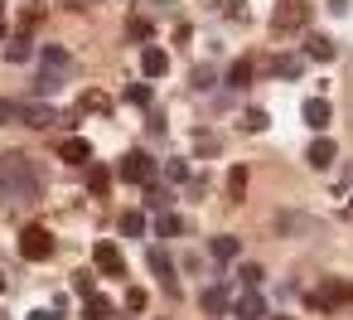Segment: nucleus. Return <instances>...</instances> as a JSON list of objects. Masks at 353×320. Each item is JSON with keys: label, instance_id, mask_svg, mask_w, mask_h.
<instances>
[{"label": "nucleus", "instance_id": "f257e3e1", "mask_svg": "<svg viewBox=\"0 0 353 320\" xmlns=\"http://www.w3.org/2000/svg\"><path fill=\"white\" fill-rule=\"evenodd\" d=\"M0 189L15 194V199L39 194V170H34V160L25 151H6V156H0Z\"/></svg>", "mask_w": 353, "mask_h": 320}, {"label": "nucleus", "instance_id": "f03ea898", "mask_svg": "<svg viewBox=\"0 0 353 320\" xmlns=\"http://www.w3.org/2000/svg\"><path fill=\"white\" fill-rule=\"evenodd\" d=\"M343 301H353V286H348L343 276H324L314 291H305V305H310V310H334V305H343Z\"/></svg>", "mask_w": 353, "mask_h": 320}, {"label": "nucleus", "instance_id": "7ed1b4c3", "mask_svg": "<svg viewBox=\"0 0 353 320\" xmlns=\"http://www.w3.org/2000/svg\"><path fill=\"white\" fill-rule=\"evenodd\" d=\"M20 257L49 262V257H54V233H49L44 223H25V228H20Z\"/></svg>", "mask_w": 353, "mask_h": 320}, {"label": "nucleus", "instance_id": "20e7f679", "mask_svg": "<svg viewBox=\"0 0 353 320\" xmlns=\"http://www.w3.org/2000/svg\"><path fill=\"white\" fill-rule=\"evenodd\" d=\"M305 20H310V6H305V0H281V6H276V15H271V30L290 35V30H300Z\"/></svg>", "mask_w": 353, "mask_h": 320}, {"label": "nucleus", "instance_id": "39448f33", "mask_svg": "<svg viewBox=\"0 0 353 320\" xmlns=\"http://www.w3.org/2000/svg\"><path fill=\"white\" fill-rule=\"evenodd\" d=\"M121 180H131V185H150V180H155V160H150L145 151H126V156H121Z\"/></svg>", "mask_w": 353, "mask_h": 320}, {"label": "nucleus", "instance_id": "423d86ee", "mask_svg": "<svg viewBox=\"0 0 353 320\" xmlns=\"http://www.w3.org/2000/svg\"><path fill=\"white\" fill-rule=\"evenodd\" d=\"M20 122H25V126H34V131H49V126H59V122H63V112H54L49 102H25V107H20Z\"/></svg>", "mask_w": 353, "mask_h": 320}, {"label": "nucleus", "instance_id": "0eeeda50", "mask_svg": "<svg viewBox=\"0 0 353 320\" xmlns=\"http://www.w3.org/2000/svg\"><path fill=\"white\" fill-rule=\"evenodd\" d=\"M92 262H97V272H107V276H126V257H121V247L107 243V238L92 247Z\"/></svg>", "mask_w": 353, "mask_h": 320}, {"label": "nucleus", "instance_id": "6e6552de", "mask_svg": "<svg viewBox=\"0 0 353 320\" xmlns=\"http://www.w3.org/2000/svg\"><path fill=\"white\" fill-rule=\"evenodd\" d=\"M145 267L160 276V286L170 291V296H179V281H174V267H170V257H165V247H150L145 252Z\"/></svg>", "mask_w": 353, "mask_h": 320}, {"label": "nucleus", "instance_id": "1a4fd4ad", "mask_svg": "<svg viewBox=\"0 0 353 320\" xmlns=\"http://www.w3.org/2000/svg\"><path fill=\"white\" fill-rule=\"evenodd\" d=\"M266 73L271 78H300L305 73V54H271L266 59Z\"/></svg>", "mask_w": 353, "mask_h": 320}, {"label": "nucleus", "instance_id": "9d476101", "mask_svg": "<svg viewBox=\"0 0 353 320\" xmlns=\"http://www.w3.org/2000/svg\"><path fill=\"white\" fill-rule=\"evenodd\" d=\"M232 315H237V320H266V296H261V291H242V296L232 301Z\"/></svg>", "mask_w": 353, "mask_h": 320}, {"label": "nucleus", "instance_id": "9b49d317", "mask_svg": "<svg viewBox=\"0 0 353 320\" xmlns=\"http://www.w3.org/2000/svg\"><path fill=\"white\" fill-rule=\"evenodd\" d=\"M141 73H145V78H165V73H170V54H165L160 44H145V49H141Z\"/></svg>", "mask_w": 353, "mask_h": 320}, {"label": "nucleus", "instance_id": "f8f14e48", "mask_svg": "<svg viewBox=\"0 0 353 320\" xmlns=\"http://www.w3.org/2000/svg\"><path fill=\"white\" fill-rule=\"evenodd\" d=\"M39 64L54 68V73H63V78L73 73V54H68L63 44H44V49H39Z\"/></svg>", "mask_w": 353, "mask_h": 320}, {"label": "nucleus", "instance_id": "ddd939ff", "mask_svg": "<svg viewBox=\"0 0 353 320\" xmlns=\"http://www.w3.org/2000/svg\"><path fill=\"white\" fill-rule=\"evenodd\" d=\"M305 54L319 59V64H334V59H339V44H334L329 35H305Z\"/></svg>", "mask_w": 353, "mask_h": 320}, {"label": "nucleus", "instance_id": "4468645a", "mask_svg": "<svg viewBox=\"0 0 353 320\" xmlns=\"http://www.w3.org/2000/svg\"><path fill=\"white\" fill-rule=\"evenodd\" d=\"M300 117H305L310 131H324V126H329V102H324V97H310V102L300 107Z\"/></svg>", "mask_w": 353, "mask_h": 320}, {"label": "nucleus", "instance_id": "2eb2a0df", "mask_svg": "<svg viewBox=\"0 0 353 320\" xmlns=\"http://www.w3.org/2000/svg\"><path fill=\"white\" fill-rule=\"evenodd\" d=\"M63 83H68L63 73H54V68H39V73H34V93H39V102H49V97H54Z\"/></svg>", "mask_w": 353, "mask_h": 320}, {"label": "nucleus", "instance_id": "dca6fc26", "mask_svg": "<svg viewBox=\"0 0 353 320\" xmlns=\"http://www.w3.org/2000/svg\"><path fill=\"white\" fill-rule=\"evenodd\" d=\"M59 156H63L68 165H88V160H92V146H88L83 136H68V141L59 146Z\"/></svg>", "mask_w": 353, "mask_h": 320}, {"label": "nucleus", "instance_id": "f3484780", "mask_svg": "<svg viewBox=\"0 0 353 320\" xmlns=\"http://www.w3.org/2000/svg\"><path fill=\"white\" fill-rule=\"evenodd\" d=\"M305 160H310L314 170H329V165H334V141H329V136H319V141L305 151Z\"/></svg>", "mask_w": 353, "mask_h": 320}, {"label": "nucleus", "instance_id": "a211bd4d", "mask_svg": "<svg viewBox=\"0 0 353 320\" xmlns=\"http://www.w3.org/2000/svg\"><path fill=\"white\" fill-rule=\"evenodd\" d=\"M199 305H203L208 315H223V310H232V301H228V286H208V291L199 296Z\"/></svg>", "mask_w": 353, "mask_h": 320}, {"label": "nucleus", "instance_id": "6ab92c4d", "mask_svg": "<svg viewBox=\"0 0 353 320\" xmlns=\"http://www.w3.org/2000/svg\"><path fill=\"white\" fill-rule=\"evenodd\" d=\"M6 59H10V64H30V59H34V49H30V35H10V44H6Z\"/></svg>", "mask_w": 353, "mask_h": 320}, {"label": "nucleus", "instance_id": "aec40b11", "mask_svg": "<svg viewBox=\"0 0 353 320\" xmlns=\"http://www.w3.org/2000/svg\"><path fill=\"white\" fill-rule=\"evenodd\" d=\"M252 73H256V59H237V64L228 68V88H247Z\"/></svg>", "mask_w": 353, "mask_h": 320}, {"label": "nucleus", "instance_id": "412c9836", "mask_svg": "<svg viewBox=\"0 0 353 320\" xmlns=\"http://www.w3.org/2000/svg\"><path fill=\"white\" fill-rule=\"evenodd\" d=\"M145 204H150L155 214H170V204H174V189H165V185H145Z\"/></svg>", "mask_w": 353, "mask_h": 320}, {"label": "nucleus", "instance_id": "4be33fe9", "mask_svg": "<svg viewBox=\"0 0 353 320\" xmlns=\"http://www.w3.org/2000/svg\"><path fill=\"white\" fill-rule=\"evenodd\" d=\"M88 320H117V310H112V296L92 291V296H88Z\"/></svg>", "mask_w": 353, "mask_h": 320}, {"label": "nucleus", "instance_id": "5701e85b", "mask_svg": "<svg viewBox=\"0 0 353 320\" xmlns=\"http://www.w3.org/2000/svg\"><path fill=\"white\" fill-rule=\"evenodd\" d=\"M112 189V170L107 165H88V194H107Z\"/></svg>", "mask_w": 353, "mask_h": 320}, {"label": "nucleus", "instance_id": "b1692460", "mask_svg": "<svg viewBox=\"0 0 353 320\" xmlns=\"http://www.w3.org/2000/svg\"><path fill=\"white\" fill-rule=\"evenodd\" d=\"M242 194H247V165H232V175H228V204H242Z\"/></svg>", "mask_w": 353, "mask_h": 320}, {"label": "nucleus", "instance_id": "393cba45", "mask_svg": "<svg viewBox=\"0 0 353 320\" xmlns=\"http://www.w3.org/2000/svg\"><path fill=\"white\" fill-rule=\"evenodd\" d=\"M155 233H160V238H179V233H184V218H179V214H155Z\"/></svg>", "mask_w": 353, "mask_h": 320}, {"label": "nucleus", "instance_id": "a878e982", "mask_svg": "<svg viewBox=\"0 0 353 320\" xmlns=\"http://www.w3.org/2000/svg\"><path fill=\"white\" fill-rule=\"evenodd\" d=\"M237 252H242V243H237L232 233H223V238H213V257H218V262H232Z\"/></svg>", "mask_w": 353, "mask_h": 320}, {"label": "nucleus", "instance_id": "bb28decb", "mask_svg": "<svg viewBox=\"0 0 353 320\" xmlns=\"http://www.w3.org/2000/svg\"><path fill=\"white\" fill-rule=\"evenodd\" d=\"M121 233H126V238H145V214L126 209V214H121Z\"/></svg>", "mask_w": 353, "mask_h": 320}, {"label": "nucleus", "instance_id": "cd10ccee", "mask_svg": "<svg viewBox=\"0 0 353 320\" xmlns=\"http://www.w3.org/2000/svg\"><path fill=\"white\" fill-rule=\"evenodd\" d=\"M83 112H112V97L92 88V93H83Z\"/></svg>", "mask_w": 353, "mask_h": 320}, {"label": "nucleus", "instance_id": "c85d7f7f", "mask_svg": "<svg viewBox=\"0 0 353 320\" xmlns=\"http://www.w3.org/2000/svg\"><path fill=\"white\" fill-rule=\"evenodd\" d=\"M165 180L170 185H189V160H165Z\"/></svg>", "mask_w": 353, "mask_h": 320}, {"label": "nucleus", "instance_id": "c756f323", "mask_svg": "<svg viewBox=\"0 0 353 320\" xmlns=\"http://www.w3.org/2000/svg\"><path fill=\"white\" fill-rule=\"evenodd\" d=\"M126 35H131L136 44H145V39H150V20H145V15H131V25H126Z\"/></svg>", "mask_w": 353, "mask_h": 320}, {"label": "nucleus", "instance_id": "7c9ffc66", "mask_svg": "<svg viewBox=\"0 0 353 320\" xmlns=\"http://www.w3.org/2000/svg\"><path fill=\"white\" fill-rule=\"evenodd\" d=\"M39 20H44V10H39V6H25V10H20V35H30Z\"/></svg>", "mask_w": 353, "mask_h": 320}, {"label": "nucleus", "instance_id": "2f4dec72", "mask_svg": "<svg viewBox=\"0 0 353 320\" xmlns=\"http://www.w3.org/2000/svg\"><path fill=\"white\" fill-rule=\"evenodd\" d=\"M189 88H194V93H208V88H213V68H208V64H199V68H194V83H189Z\"/></svg>", "mask_w": 353, "mask_h": 320}, {"label": "nucleus", "instance_id": "473e14b6", "mask_svg": "<svg viewBox=\"0 0 353 320\" xmlns=\"http://www.w3.org/2000/svg\"><path fill=\"white\" fill-rule=\"evenodd\" d=\"M92 276H97V272H73V291H78V296H92V291H97Z\"/></svg>", "mask_w": 353, "mask_h": 320}, {"label": "nucleus", "instance_id": "72a5a7b5", "mask_svg": "<svg viewBox=\"0 0 353 320\" xmlns=\"http://www.w3.org/2000/svg\"><path fill=\"white\" fill-rule=\"evenodd\" d=\"M266 122H271V117H266L261 107H252V112L242 117V126H247V131H266Z\"/></svg>", "mask_w": 353, "mask_h": 320}, {"label": "nucleus", "instance_id": "f704fd0d", "mask_svg": "<svg viewBox=\"0 0 353 320\" xmlns=\"http://www.w3.org/2000/svg\"><path fill=\"white\" fill-rule=\"evenodd\" d=\"M242 286H247V291L261 286V267H256V262H242Z\"/></svg>", "mask_w": 353, "mask_h": 320}, {"label": "nucleus", "instance_id": "c9c22d12", "mask_svg": "<svg viewBox=\"0 0 353 320\" xmlns=\"http://www.w3.org/2000/svg\"><path fill=\"white\" fill-rule=\"evenodd\" d=\"M126 97H131L136 107H150V88H145V83H131V93H126Z\"/></svg>", "mask_w": 353, "mask_h": 320}, {"label": "nucleus", "instance_id": "e433bc0d", "mask_svg": "<svg viewBox=\"0 0 353 320\" xmlns=\"http://www.w3.org/2000/svg\"><path fill=\"white\" fill-rule=\"evenodd\" d=\"M126 310H145V291H141V286L126 291Z\"/></svg>", "mask_w": 353, "mask_h": 320}, {"label": "nucleus", "instance_id": "4c0bfd02", "mask_svg": "<svg viewBox=\"0 0 353 320\" xmlns=\"http://www.w3.org/2000/svg\"><path fill=\"white\" fill-rule=\"evenodd\" d=\"M6 122H20V107H15V102H6V97H0V126H6Z\"/></svg>", "mask_w": 353, "mask_h": 320}, {"label": "nucleus", "instance_id": "58836bf2", "mask_svg": "<svg viewBox=\"0 0 353 320\" xmlns=\"http://www.w3.org/2000/svg\"><path fill=\"white\" fill-rule=\"evenodd\" d=\"M194 141H199V151H208V156H213V151H218V141H213V136H208V131H199V136H194Z\"/></svg>", "mask_w": 353, "mask_h": 320}, {"label": "nucleus", "instance_id": "ea45409f", "mask_svg": "<svg viewBox=\"0 0 353 320\" xmlns=\"http://www.w3.org/2000/svg\"><path fill=\"white\" fill-rule=\"evenodd\" d=\"M329 15H348V0H329Z\"/></svg>", "mask_w": 353, "mask_h": 320}, {"label": "nucleus", "instance_id": "a19ab883", "mask_svg": "<svg viewBox=\"0 0 353 320\" xmlns=\"http://www.w3.org/2000/svg\"><path fill=\"white\" fill-rule=\"evenodd\" d=\"M30 320H59V310H30Z\"/></svg>", "mask_w": 353, "mask_h": 320}, {"label": "nucleus", "instance_id": "79ce46f5", "mask_svg": "<svg viewBox=\"0 0 353 320\" xmlns=\"http://www.w3.org/2000/svg\"><path fill=\"white\" fill-rule=\"evenodd\" d=\"M10 30V20H6V0H0V35H6Z\"/></svg>", "mask_w": 353, "mask_h": 320}, {"label": "nucleus", "instance_id": "37998d69", "mask_svg": "<svg viewBox=\"0 0 353 320\" xmlns=\"http://www.w3.org/2000/svg\"><path fill=\"white\" fill-rule=\"evenodd\" d=\"M271 320H290V315H271Z\"/></svg>", "mask_w": 353, "mask_h": 320}, {"label": "nucleus", "instance_id": "c03bdc74", "mask_svg": "<svg viewBox=\"0 0 353 320\" xmlns=\"http://www.w3.org/2000/svg\"><path fill=\"white\" fill-rule=\"evenodd\" d=\"M348 214H353V194H348Z\"/></svg>", "mask_w": 353, "mask_h": 320}, {"label": "nucleus", "instance_id": "a18cd8bd", "mask_svg": "<svg viewBox=\"0 0 353 320\" xmlns=\"http://www.w3.org/2000/svg\"><path fill=\"white\" fill-rule=\"evenodd\" d=\"M0 320H10V315H6V310H0Z\"/></svg>", "mask_w": 353, "mask_h": 320}, {"label": "nucleus", "instance_id": "49530a36", "mask_svg": "<svg viewBox=\"0 0 353 320\" xmlns=\"http://www.w3.org/2000/svg\"><path fill=\"white\" fill-rule=\"evenodd\" d=\"M88 6H92V0H88Z\"/></svg>", "mask_w": 353, "mask_h": 320}]
</instances>
